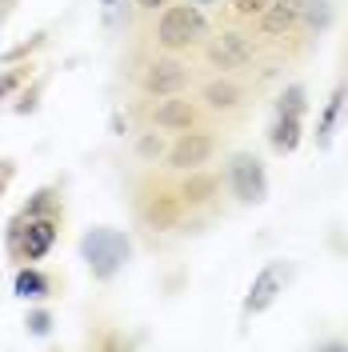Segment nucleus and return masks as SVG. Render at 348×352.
I'll return each mask as SVG.
<instances>
[{
	"label": "nucleus",
	"mask_w": 348,
	"mask_h": 352,
	"mask_svg": "<svg viewBox=\"0 0 348 352\" xmlns=\"http://www.w3.org/2000/svg\"><path fill=\"white\" fill-rule=\"evenodd\" d=\"M213 36V24L204 16V8L184 0V4H168L156 12V28L153 41L160 52H196L204 48V41Z\"/></svg>",
	"instance_id": "obj_1"
},
{
	"label": "nucleus",
	"mask_w": 348,
	"mask_h": 352,
	"mask_svg": "<svg viewBox=\"0 0 348 352\" xmlns=\"http://www.w3.org/2000/svg\"><path fill=\"white\" fill-rule=\"evenodd\" d=\"M244 24V21H240ZM240 24H232V28H220L217 36H208L204 41V60H208V68L213 72H248V68L257 65V52H261V44L252 41V32H244Z\"/></svg>",
	"instance_id": "obj_2"
},
{
	"label": "nucleus",
	"mask_w": 348,
	"mask_h": 352,
	"mask_svg": "<svg viewBox=\"0 0 348 352\" xmlns=\"http://www.w3.org/2000/svg\"><path fill=\"white\" fill-rule=\"evenodd\" d=\"M193 65L180 60V52H164V56H149L144 68L136 72V88L156 100V96H176V92H188L193 88Z\"/></svg>",
	"instance_id": "obj_3"
},
{
	"label": "nucleus",
	"mask_w": 348,
	"mask_h": 352,
	"mask_svg": "<svg viewBox=\"0 0 348 352\" xmlns=\"http://www.w3.org/2000/svg\"><path fill=\"white\" fill-rule=\"evenodd\" d=\"M129 252H132V244L120 228H88L85 241H80V256L88 261L96 280H112L124 268Z\"/></svg>",
	"instance_id": "obj_4"
},
{
	"label": "nucleus",
	"mask_w": 348,
	"mask_h": 352,
	"mask_svg": "<svg viewBox=\"0 0 348 352\" xmlns=\"http://www.w3.org/2000/svg\"><path fill=\"white\" fill-rule=\"evenodd\" d=\"M220 148V140H217V132H208V129H188V132H176V140L168 144V153H164V168L168 173H193V168H208V160L217 156Z\"/></svg>",
	"instance_id": "obj_5"
},
{
	"label": "nucleus",
	"mask_w": 348,
	"mask_h": 352,
	"mask_svg": "<svg viewBox=\"0 0 348 352\" xmlns=\"http://www.w3.org/2000/svg\"><path fill=\"white\" fill-rule=\"evenodd\" d=\"M224 184H228V192H232L240 204H261V200L268 197V176H264L261 156H252V153L228 156V164H224Z\"/></svg>",
	"instance_id": "obj_6"
},
{
	"label": "nucleus",
	"mask_w": 348,
	"mask_h": 352,
	"mask_svg": "<svg viewBox=\"0 0 348 352\" xmlns=\"http://www.w3.org/2000/svg\"><path fill=\"white\" fill-rule=\"evenodd\" d=\"M196 100L204 104V112L232 116V112H240L248 100H252V88H248V80H240L237 72H213V76H204Z\"/></svg>",
	"instance_id": "obj_7"
},
{
	"label": "nucleus",
	"mask_w": 348,
	"mask_h": 352,
	"mask_svg": "<svg viewBox=\"0 0 348 352\" xmlns=\"http://www.w3.org/2000/svg\"><path fill=\"white\" fill-rule=\"evenodd\" d=\"M204 104L193 100L188 92H176V96H156V104L149 109V124L160 132H188L200 124Z\"/></svg>",
	"instance_id": "obj_8"
},
{
	"label": "nucleus",
	"mask_w": 348,
	"mask_h": 352,
	"mask_svg": "<svg viewBox=\"0 0 348 352\" xmlns=\"http://www.w3.org/2000/svg\"><path fill=\"white\" fill-rule=\"evenodd\" d=\"M301 12H305V0H272L257 16V32L264 41H284L301 28Z\"/></svg>",
	"instance_id": "obj_9"
},
{
	"label": "nucleus",
	"mask_w": 348,
	"mask_h": 352,
	"mask_svg": "<svg viewBox=\"0 0 348 352\" xmlns=\"http://www.w3.org/2000/svg\"><path fill=\"white\" fill-rule=\"evenodd\" d=\"M288 264L284 261H272V264H264L261 272H257V280H252V288H248V300H244V312H264V308H272L276 305V296L284 292V280H288Z\"/></svg>",
	"instance_id": "obj_10"
},
{
	"label": "nucleus",
	"mask_w": 348,
	"mask_h": 352,
	"mask_svg": "<svg viewBox=\"0 0 348 352\" xmlns=\"http://www.w3.org/2000/svg\"><path fill=\"white\" fill-rule=\"evenodd\" d=\"M176 197H180L184 208H200V204H208V200L220 197V176L213 168H193V173H184Z\"/></svg>",
	"instance_id": "obj_11"
},
{
	"label": "nucleus",
	"mask_w": 348,
	"mask_h": 352,
	"mask_svg": "<svg viewBox=\"0 0 348 352\" xmlns=\"http://www.w3.org/2000/svg\"><path fill=\"white\" fill-rule=\"evenodd\" d=\"M268 144L281 156L296 153V144H301V116H296V112H276L272 132H268Z\"/></svg>",
	"instance_id": "obj_12"
},
{
	"label": "nucleus",
	"mask_w": 348,
	"mask_h": 352,
	"mask_svg": "<svg viewBox=\"0 0 348 352\" xmlns=\"http://www.w3.org/2000/svg\"><path fill=\"white\" fill-rule=\"evenodd\" d=\"M345 104H348V85H336L332 88V96H328L325 112H320V124H316V144H320V148L332 140V132H336L340 116H345Z\"/></svg>",
	"instance_id": "obj_13"
},
{
	"label": "nucleus",
	"mask_w": 348,
	"mask_h": 352,
	"mask_svg": "<svg viewBox=\"0 0 348 352\" xmlns=\"http://www.w3.org/2000/svg\"><path fill=\"white\" fill-rule=\"evenodd\" d=\"M12 288H17V296H24V300H44V296L52 292V280H48L44 272H36V268L28 264V268H21V272H17Z\"/></svg>",
	"instance_id": "obj_14"
},
{
	"label": "nucleus",
	"mask_w": 348,
	"mask_h": 352,
	"mask_svg": "<svg viewBox=\"0 0 348 352\" xmlns=\"http://www.w3.org/2000/svg\"><path fill=\"white\" fill-rule=\"evenodd\" d=\"M164 153H168V144H164V132H160V129L140 132V140H136V156H140V160L156 164V160H164Z\"/></svg>",
	"instance_id": "obj_15"
},
{
	"label": "nucleus",
	"mask_w": 348,
	"mask_h": 352,
	"mask_svg": "<svg viewBox=\"0 0 348 352\" xmlns=\"http://www.w3.org/2000/svg\"><path fill=\"white\" fill-rule=\"evenodd\" d=\"M325 21H328V0H305L301 28H305V32H316V28H325Z\"/></svg>",
	"instance_id": "obj_16"
},
{
	"label": "nucleus",
	"mask_w": 348,
	"mask_h": 352,
	"mask_svg": "<svg viewBox=\"0 0 348 352\" xmlns=\"http://www.w3.org/2000/svg\"><path fill=\"white\" fill-rule=\"evenodd\" d=\"M276 112H296V116H301V112H305V88H301V85L284 88L281 100H276Z\"/></svg>",
	"instance_id": "obj_17"
},
{
	"label": "nucleus",
	"mask_w": 348,
	"mask_h": 352,
	"mask_svg": "<svg viewBox=\"0 0 348 352\" xmlns=\"http://www.w3.org/2000/svg\"><path fill=\"white\" fill-rule=\"evenodd\" d=\"M28 72H32L28 65H21V68H8V72L0 76V100H8V96H12V92H17V88L24 85V80H28Z\"/></svg>",
	"instance_id": "obj_18"
},
{
	"label": "nucleus",
	"mask_w": 348,
	"mask_h": 352,
	"mask_svg": "<svg viewBox=\"0 0 348 352\" xmlns=\"http://www.w3.org/2000/svg\"><path fill=\"white\" fill-rule=\"evenodd\" d=\"M44 212H56V192H52V188H41L32 204H24L21 217H44Z\"/></svg>",
	"instance_id": "obj_19"
},
{
	"label": "nucleus",
	"mask_w": 348,
	"mask_h": 352,
	"mask_svg": "<svg viewBox=\"0 0 348 352\" xmlns=\"http://www.w3.org/2000/svg\"><path fill=\"white\" fill-rule=\"evenodd\" d=\"M268 4H272V0H232V16H237V21H257Z\"/></svg>",
	"instance_id": "obj_20"
},
{
	"label": "nucleus",
	"mask_w": 348,
	"mask_h": 352,
	"mask_svg": "<svg viewBox=\"0 0 348 352\" xmlns=\"http://www.w3.org/2000/svg\"><path fill=\"white\" fill-rule=\"evenodd\" d=\"M48 324H52V316H48V312H32V316H28V329L36 332V336H44Z\"/></svg>",
	"instance_id": "obj_21"
},
{
	"label": "nucleus",
	"mask_w": 348,
	"mask_h": 352,
	"mask_svg": "<svg viewBox=\"0 0 348 352\" xmlns=\"http://www.w3.org/2000/svg\"><path fill=\"white\" fill-rule=\"evenodd\" d=\"M12 173H17V164H12V160H0V197H4V188H8Z\"/></svg>",
	"instance_id": "obj_22"
},
{
	"label": "nucleus",
	"mask_w": 348,
	"mask_h": 352,
	"mask_svg": "<svg viewBox=\"0 0 348 352\" xmlns=\"http://www.w3.org/2000/svg\"><path fill=\"white\" fill-rule=\"evenodd\" d=\"M136 8H140L144 16H153V12H160V8H168V0H136Z\"/></svg>",
	"instance_id": "obj_23"
},
{
	"label": "nucleus",
	"mask_w": 348,
	"mask_h": 352,
	"mask_svg": "<svg viewBox=\"0 0 348 352\" xmlns=\"http://www.w3.org/2000/svg\"><path fill=\"white\" fill-rule=\"evenodd\" d=\"M193 4H200V8H220L224 0H193Z\"/></svg>",
	"instance_id": "obj_24"
},
{
	"label": "nucleus",
	"mask_w": 348,
	"mask_h": 352,
	"mask_svg": "<svg viewBox=\"0 0 348 352\" xmlns=\"http://www.w3.org/2000/svg\"><path fill=\"white\" fill-rule=\"evenodd\" d=\"M100 4H105V8H116V4H120V0H100Z\"/></svg>",
	"instance_id": "obj_25"
}]
</instances>
